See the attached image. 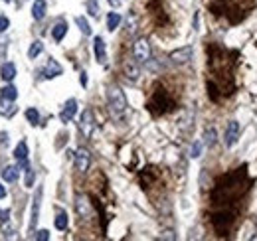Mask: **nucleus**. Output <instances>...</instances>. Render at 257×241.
Instances as JSON below:
<instances>
[{"label": "nucleus", "instance_id": "nucleus-1", "mask_svg": "<svg viewBox=\"0 0 257 241\" xmlns=\"http://www.w3.org/2000/svg\"><path fill=\"white\" fill-rule=\"evenodd\" d=\"M249 182H247V174H245V168H238L234 172H227L223 174L218 184L212 192V202L218 206V207H230L232 202L240 200L247 190H249ZM232 209V207H230Z\"/></svg>", "mask_w": 257, "mask_h": 241}, {"label": "nucleus", "instance_id": "nucleus-2", "mask_svg": "<svg viewBox=\"0 0 257 241\" xmlns=\"http://www.w3.org/2000/svg\"><path fill=\"white\" fill-rule=\"evenodd\" d=\"M107 105L109 113L115 120H123L127 113V97L119 85H109L107 87Z\"/></svg>", "mask_w": 257, "mask_h": 241}, {"label": "nucleus", "instance_id": "nucleus-3", "mask_svg": "<svg viewBox=\"0 0 257 241\" xmlns=\"http://www.w3.org/2000/svg\"><path fill=\"white\" fill-rule=\"evenodd\" d=\"M149 109L153 115H164V113L174 109V101L170 99V95L164 87H156L151 101H149Z\"/></svg>", "mask_w": 257, "mask_h": 241}, {"label": "nucleus", "instance_id": "nucleus-4", "mask_svg": "<svg viewBox=\"0 0 257 241\" xmlns=\"http://www.w3.org/2000/svg\"><path fill=\"white\" fill-rule=\"evenodd\" d=\"M151 55H153V50H151V42L149 38H137L135 44H133V59L142 66V64H149L151 62Z\"/></svg>", "mask_w": 257, "mask_h": 241}, {"label": "nucleus", "instance_id": "nucleus-5", "mask_svg": "<svg viewBox=\"0 0 257 241\" xmlns=\"http://www.w3.org/2000/svg\"><path fill=\"white\" fill-rule=\"evenodd\" d=\"M95 127L97 125H95V115H93V111L91 109H85L81 113V117H79V131H81V135L85 138H89L93 135Z\"/></svg>", "mask_w": 257, "mask_h": 241}, {"label": "nucleus", "instance_id": "nucleus-6", "mask_svg": "<svg viewBox=\"0 0 257 241\" xmlns=\"http://www.w3.org/2000/svg\"><path fill=\"white\" fill-rule=\"evenodd\" d=\"M75 212H77L79 218L89 220L91 214H93V202H91L87 196L77 194V196H75Z\"/></svg>", "mask_w": 257, "mask_h": 241}, {"label": "nucleus", "instance_id": "nucleus-7", "mask_svg": "<svg viewBox=\"0 0 257 241\" xmlns=\"http://www.w3.org/2000/svg\"><path fill=\"white\" fill-rule=\"evenodd\" d=\"M192 53H194L192 46L178 48V50H174V52H170V62H172V64H178V66H182V64H188L190 59H192Z\"/></svg>", "mask_w": 257, "mask_h": 241}, {"label": "nucleus", "instance_id": "nucleus-8", "mask_svg": "<svg viewBox=\"0 0 257 241\" xmlns=\"http://www.w3.org/2000/svg\"><path fill=\"white\" fill-rule=\"evenodd\" d=\"M89 166H91V153L87 148H79L75 153V168H77V172H81V174L87 172Z\"/></svg>", "mask_w": 257, "mask_h": 241}, {"label": "nucleus", "instance_id": "nucleus-9", "mask_svg": "<svg viewBox=\"0 0 257 241\" xmlns=\"http://www.w3.org/2000/svg\"><path fill=\"white\" fill-rule=\"evenodd\" d=\"M240 138V123L238 120H230V125L225 129V135H223V144L227 148H232Z\"/></svg>", "mask_w": 257, "mask_h": 241}, {"label": "nucleus", "instance_id": "nucleus-10", "mask_svg": "<svg viewBox=\"0 0 257 241\" xmlns=\"http://www.w3.org/2000/svg\"><path fill=\"white\" fill-rule=\"evenodd\" d=\"M123 75L129 81H137L140 77V68H138V64L135 62V59H127V62L123 64Z\"/></svg>", "mask_w": 257, "mask_h": 241}, {"label": "nucleus", "instance_id": "nucleus-11", "mask_svg": "<svg viewBox=\"0 0 257 241\" xmlns=\"http://www.w3.org/2000/svg\"><path fill=\"white\" fill-rule=\"evenodd\" d=\"M40 206H42V188H38V192L34 196L32 214H30V231L36 229V224H38V218H40Z\"/></svg>", "mask_w": 257, "mask_h": 241}, {"label": "nucleus", "instance_id": "nucleus-12", "mask_svg": "<svg viewBox=\"0 0 257 241\" xmlns=\"http://www.w3.org/2000/svg\"><path fill=\"white\" fill-rule=\"evenodd\" d=\"M64 73V68L55 62V59H50V62L46 64V68L42 69V75L46 77V79H53V77H60Z\"/></svg>", "mask_w": 257, "mask_h": 241}, {"label": "nucleus", "instance_id": "nucleus-13", "mask_svg": "<svg viewBox=\"0 0 257 241\" xmlns=\"http://www.w3.org/2000/svg\"><path fill=\"white\" fill-rule=\"evenodd\" d=\"M75 113H77V101H75V99H69V101H66L64 109H62V113H60L62 123H69V120L75 117Z\"/></svg>", "mask_w": 257, "mask_h": 241}, {"label": "nucleus", "instance_id": "nucleus-14", "mask_svg": "<svg viewBox=\"0 0 257 241\" xmlns=\"http://www.w3.org/2000/svg\"><path fill=\"white\" fill-rule=\"evenodd\" d=\"M93 50H95V57L99 64H105L107 62V50H105V42L101 36H95L93 38Z\"/></svg>", "mask_w": 257, "mask_h": 241}, {"label": "nucleus", "instance_id": "nucleus-15", "mask_svg": "<svg viewBox=\"0 0 257 241\" xmlns=\"http://www.w3.org/2000/svg\"><path fill=\"white\" fill-rule=\"evenodd\" d=\"M66 34H68V24H66L64 20H60L58 24L53 26V30H51V38H53L55 42H62Z\"/></svg>", "mask_w": 257, "mask_h": 241}, {"label": "nucleus", "instance_id": "nucleus-16", "mask_svg": "<svg viewBox=\"0 0 257 241\" xmlns=\"http://www.w3.org/2000/svg\"><path fill=\"white\" fill-rule=\"evenodd\" d=\"M32 16H34V20H44V16H46V0H34Z\"/></svg>", "mask_w": 257, "mask_h": 241}, {"label": "nucleus", "instance_id": "nucleus-17", "mask_svg": "<svg viewBox=\"0 0 257 241\" xmlns=\"http://www.w3.org/2000/svg\"><path fill=\"white\" fill-rule=\"evenodd\" d=\"M18 172H20L18 166H6V168H2V180L4 182H16Z\"/></svg>", "mask_w": 257, "mask_h": 241}, {"label": "nucleus", "instance_id": "nucleus-18", "mask_svg": "<svg viewBox=\"0 0 257 241\" xmlns=\"http://www.w3.org/2000/svg\"><path fill=\"white\" fill-rule=\"evenodd\" d=\"M125 26H127V34H135L137 28H138V16L135 12H129L127 20H125Z\"/></svg>", "mask_w": 257, "mask_h": 241}, {"label": "nucleus", "instance_id": "nucleus-19", "mask_svg": "<svg viewBox=\"0 0 257 241\" xmlns=\"http://www.w3.org/2000/svg\"><path fill=\"white\" fill-rule=\"evenodd\" d=\"M121 22H123L121 14H117V12H109V14H107V28L111 30V32H115Z\"/></svg>", "mask_w": 257, "mask_h": 241}, {"label": "nucleus", "instance_id": "nucleus-20", "mask_svg": "<svg viewBox=\"0 0 257 241\" xmlns=\"http://www.w3.org/2000/svg\"><path fill=\"white\" fill-rule=\"evenodd\" d=\"M16 77V66L14 64H2V79L4 81H12Z\"/></svg>", "mask_w": 257, "mask_h": 241}, {"label": "nucleus", "instance_id": "nucleus-21", "mask_svg": "<svg viewBox=\"0 0 257 241\" xmlns=\"http://www.w3.org/2000/svg\"><path fill=\"white\" fill-rule=\"evenodd\" d=\"M14 156H16V160L20 162V160H28V144L22 140V142H18V146H16V150H14Z\"/></svg>", "mask_w": 257, "mask_h": 241}, {"label": "nucleus", "instance_id": "nucleus-22", "mask_svg": "<svg viewBox=\"0 0 257 241\" xmlns=\"http://www.w3.org/2000/svg\"><path fill=\"white\" fill-rule=\"evenodd\" d=\"M16 97H18V91H16L14 85H6L2 89V99L4 101H16Z\"/></svg>", "mask_w": 257, "mask_h": 241}, {"label": "nucleus", "instance_id": "nucleus-23", "mask_svg": "<svg viewBox=\"0 0 257 241\" xmlns=\"http://www.w3.org/2000/svg\"><path fill=\"white\" fill-rule=\"evenodd\" d=\"M42 52H44V44H42L40 40H36V42H32L30 50H28V55H30L32 59H36V57H38Z\"/></svg>", "mask_w": 257, "mask_h": 241}, {"label": "nucleus", "instance_id": "nucleus-24", "mask_svg": "<svg viewBox=\"0 0 257 241\" xmlns=\"http://www.w3.org/2000/svg\"><path fill=\"white\" fill-rule=\"evenodd\" d=\"M75 24L79 26V30H81L85 36H91V26H89V22L85 20L83 16H77V18H75Z\"/></svg>", "mask_w": 257, "mask_h": 241}, {"label": "nucleus", "instance_id": "nucleus-25", "mask_svg": "<svg viewBox=\"0 0 257 241\" xmlns=\"http://www.w3.org/2000/svg\"><path fill=\"white\" fill-rule=\"evenodd\" d=\"M55 227L60 231H64L68 227V214L66 212H58V216H55Z\"/></svg>", "mask_w": 257, "mask_h": 241}, {"label": "nucleus", "instance_id": "nucleus-26", "mask_svg": "<svg viewBox=\"0 0 257 241\" xmlns=\"http://www.w3.org/2000/svg\"><path fill=\"white\" fill-rule=\"evenodd\" d=\"M214 142H216V131L210 127V129H206V133H204V144H206V146H214Z\"/></svg>", "mask_w": 257, "mask_h": 241}, {"label": "nucleus", "instance_id": "nucleus-27", "mask_svg": "<svg viewBox=\"0 0 257 241\" xmlns=\"http://www.w3.org/2000/svg\"><path fill=\"white\" fill-rule=\"evenodd\" d=\"M26 119L30 120V125H38L40 123V113L36 109H28L26 111Z\"/></svg>", "mask_w": 257, "mask_h": 241}, {"label": "nucleus", "instance_id": "nucleus-28", "mask_svg": "<svg viewBox=\"0 0 257 241\" xmlns=\"http://www.w3.org/2000/svg\"><path fill=\"white\" fill-rule=\"evenodd\" d=\"M85 6H87V12H89L93 18L99 16V6H97L95 0H87V4H85Z\"/></svg>", "mask_w": 257, "mask_h": 241}, {"label": "nucleus", "instance_id": "nucleus-29", "mask_svg": "<svg viewBox=\"0 0 257 241\" xmlns=\"http://www.w3.org/2000/svg\"><path fill=\"white\" fill-rule=\"evenodd\" d=\"M6 53H8V42L6 40H0V64H4Z\"/></svg>", "mask_w": 257, "mask_h": 241}, {"label": "nucleus", "instance_id": "nucleus-30", "mask_svg": "<svg viewBox=\"0 0 257 241\" xmlns=\"http://www.w3.org/2000/svg\"><path fill=\"white\" fill-rule=\"evenodd\" d=\"M202 144L204 142H200V140L194 142V146H192V158H198L200 156V153H202Z\"/></svg>", "mask_w": 257, "mask_h": 241}, {"label": "nucleus", "instance_id": "nucleus-31", "mask_svg": "<svg viewBox=\"0 0 257 241\" xmlns=\"http://www.w3.org/2000/svg\"><path fill=\"white\" fill-rule=\"evenodd\" d=\"M26 186H34V170L32 168L26 170Z\"/></svg>", "mask_w": 257, "mask_h": 241}, {"label": "nucleus", "instance_id": "nucleus-32", "mask_svg": "<svg viewBox=\"0 0 257 241\" xmlns=\"http://www.w3.org/2000/svg\"><path fill=\"white\" fill-rule=\"evenodd\" d=\"M36 239H40V241H48V239H50V231H48V229H40V231L36 233Z\"/></svg>", "mask_w": 257, "mask_h": 241}, {"label": "nucleus", "instance_id": "nucleus-33", "mask_svg": "<svg viewBox=\"0 0 257 241\" xmlns=\"http://www.w3.org/2000/svg\"><path fill=\"white\" fill-rule=\"evenodd\" d=\"M8 26H10V20L6 16H0V32H6Z\"/></svg>", "mask_w": 257, "mask_h": 241}, {"label": "nucleus", "instance_id": "nucleus-34", "mask_svg": "<svg viewBox=\"0 0 257 241\" xmlns=\"http://www.w3.org/2000/svg\"><path fill=\"white\" fill-rule=\"evenodd\" d=\"M10 220V209H0V222H8Z\"/></svg>", "mask_w": 257, "mask_h": 241}, {"label": "nucleus", "instance_id": "nucleus-35", "mask_svg": "<svg viewBox=\"0 0 257 241\" xmlns=\"http://www.w3.org/2000/svg\"><path fill=\"white\" fill-rule=\"evenodd\" d=\"M107 2H109L113 8H117V6H121V4L125 2V0H107Z\"/></svg>", "mask_w": 257, "mask_h": 241}, {"label": "nucleus", "instance_id": "nucleus-36", "mask_svg": "<svg viewBox=\"0 0 257 241\" xmlns=\"http://www.w3.org/2000/svg\"><path fill=\"white\" fill-rule=\"evenodd\" d=\"M81 85H83V87H85V85H87V73H85V71L81 73Z\"/></svg>", "mask_w": 257, "mask_h": 241}, {"label": "nucleus", "instance_id": "nucleus-37", "mask_svg": "<svg viewBox=\"0 0 257 241\" xmlns=\"http://www.w3.org/2000/svg\"><path fill=\"white\" fill-rule=\"evenodd\" d=\"M0 142H2V144L8 142V135H6V133H0Z\"/></svg>", "mask_w": 257, "mask_h": 241}, {"label": "nucleus", "instance_id": "nucleus-38", "mask_svg": "<svg viewBox=\"0 0 257 241\" xmlns=\"http://www.w3.org/2000/svg\"><path fill=\"white\" fill-rule=\"evenodd\" d=\"M2 198H6V188L0 184V200H2Z\"/></svg>", "mask_w": 257, "mask_h": 241}, {"label": "nucleus", "instance_id": "nucleus-39", "mask_svg": "<svg viewBox=\"0 0 257 241\" xmlns=\"http://www.w3.org/2000/svg\"><path fill=\"white\" fill-rule=\"evenodd\" d=\"M4 2H10V0H4Z\"/></svg>", "mask_w": 257, "mask_h": 241}]
</instances>
